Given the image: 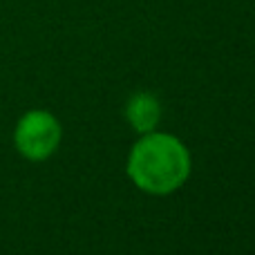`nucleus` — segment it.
<instances>
[{
  "label": "nucleus",
  "mask_w": 255,
  "mask_h": 255,
  "mask_svg": "<svg viewBox=\"0 0 255 255\" xmlns=\"http://www.w3.org/2000/svg\"><path fill=\"white\" fill-rule=\"evenodd\" d=\"M128 175L145 193L168 195L188 179L190 154L175 136L145 132L130 150Z\"/></svg>",
  "instance_id": "nucleus-1"
},
{
  "label": "nucleus",
  "mask_w": 255,
  "mask_h": 255,
  "mask_svg": "<svg viewBox=\"0 0 255 255\" xmlns=\"http://www.w3.org/2000/svg\"><path fill=\"white\" fill-rule=\"evenodd\" d=\"M16 148L31 161H43L61 143V126L49 112L31 110L16 126Z\"/></svg>",
  "instance_id": "nucleus-2"
},
{
  "label": "nucleus",
  "mask_w": 255,
  "mask_h": 255,
  "mask_svg": "<svg viewBox=\"0 0 255 255\" xmlns=\"http://www.w3.org/2000/svg\"><path fill=\"white\" fill-rule=\"evenodd\" d=\"M126 117L136 132L145 134V132H152L157 128L159 117H161V106H159L157 97H152L148 92H139L134 97H130V101H128Z\"/></svg>",
  "instance_id": "nucleus-3"
}]
</instances>
